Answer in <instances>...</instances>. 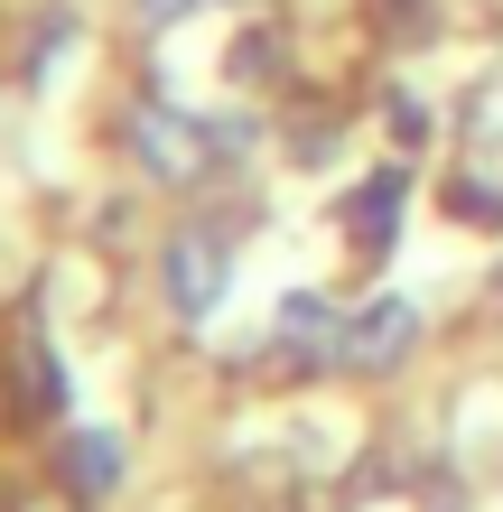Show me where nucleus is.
<instances>
[{
    "label": "nucleus",
    "mask_w": 503,
    "mask_h": 512,
    "mask_svg": "<svg viewBox=\"0 0 503 512\" xmlns=\"http://www.w3.org/2000/svg\"><path fill=\"white\" fill-rule=\"evenodd\" d=\"M159 270H168V308H177V317H215V308H224L233 261H224L215 233H177V243L159 252Z\"/></svg>",
    "instance_id": "nucleus-1"
},
{
    "label": "nucleus",
    "mask_w": 503,
    "mask_h": 512,
    "mask_svg": "<svg viewBox=\"0 0 503 512\" xmlns=\"http://www.w3.org/2000/svg\"><path fill=\"white\" fill-rule=\"evenodd\" d=\"M131 149H140V168H159L168 187H187V177L205 168V149H215V140H205V131L187 122V112H168V103H140V112H131Z\"/></svg>",
    "instance_id": "nucleus-2"
},
{
    "label": "nucleus",
    "mask_w": 503,
    "mask_h": 512,
    "mask_svg": "<svg viewBox=\"0 0 503 512\" xmlns=\"http://www.w3.org/2000/svg\"><path fill=\"white\" fill-rule=\"evenodd\" d=\"M410 345H420V308H410V298H373V308L336 336V354H345L354 373H392Z\"/></svg>",
    "instance_id": "nucleus-3"
},
{
    "label": "nucleus",
    "mask_w": 503,
    "mask_h": 512,
    "mask_svg": "<svg viewBox=\"0 0 503 512\" xmlns=\"http://www.w3.org/2000/svg\"><path fill=\"white\" fill-rule=\"evenodd\" d=\"M392 224H401V168H373L364 187L345 196V233L364 252H382V243H392Z\"/></svg>",
    "instance_id": "nucleus-4"
},
{
    "label": "nucleus",
    "mask_w": 503,
    "mask_h": 512,
    "mask_svg": "<svg viewBox=\"0 0 503 512\" xmlns=\"http://www.w3.org/2000/svg\"><path fill=\"white\" fill-rule=\"evenodd\" d=\"M10 373H19V410L28 419H56V410H66V373H56L47 336H19L10 345Z\"/></svg>",
    "instance_id": "nucleus-5"
},
{
    "label": "nucleus",
    "mask_w": 503,
    "mask_h": 512,
    "mask_svg": "<svg viewBox=\"0 0 503 512\" xmlns=\"http://www.w3.org/2000/svg\"><path fill=\"white\" fill-rule=\"evenodd\" d=\"M112 475H122V447H112V438H75V485L112 494Z\"/></svg>",
    "instance_id": "nucleus-6"
},
{
    "label": "nucleus",
    "mask_w": 503,
    "mask_h": 512,
    "mask_svg": "<svg viewBox=\"0 0 503 512\" xmlns=\"http://www.w3.org/2000/svg\"><path fill=\"white\" fill-rule=\"evenodd\" d=\"M280 326H289L299 345H317V336H345V326H327V308H317V298H289V308H280Z\"/></svg>",
    "instance_id": "nucleus-7"
},
{
    "label": "nucleus",
    "mask_w": 503,
    "mask_h": 512,
    "mask_svg": "<svg viewBox=\"0 0 503 512\" xmlns=\"http://www.w3.org/2000/svg\"><path fill=\"white\" fill-rule=\"evenodd\" d=\"M392 131H401V140H429V103H410V94H392Z\"/></svg>",
    "instance_id": "nucleus-8"
},
{
    "label": "nucleus",
    "mask_w": 503,
    "mask_h": 512,
    "mask_svg": "<svg viewBox=\"0 0 503 512\" xmlns=\"http://www.w3.org/2000/svg\"><path fill=\"white\" fill-rule=\"evenodd\" d=\"M131 10H140V19H150V28H168V19H187V10H196V0H131Z\"/></svg>",
    "instance_id": "nucleus-9"
}]
</instances>
